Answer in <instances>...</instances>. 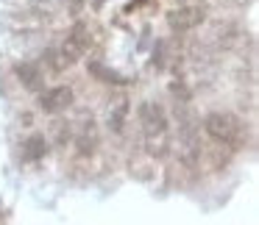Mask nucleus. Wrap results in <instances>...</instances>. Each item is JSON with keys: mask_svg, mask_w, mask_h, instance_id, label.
Segmentation results:
<instances>
[{"mask_svg": "<svg viewBox=\"0 0 259 225\" xmlns=\"http://www.w3.org/2000/svg\"><path fill=\"white\" fill-rule=\"evenodd\" d=\"M70 89H64V86H59V89H51L42 95V108L45 111H59V108H64L70 103Z\"/></svg>", "mask_w": 259, "mask_h": 225, "instance_id": "7ed1b4c3", "label": "nucleus"}, {"mask_svg": "<svg viewBox=\"0 0 259 225\" xmlns=\"http://www.w3.org/2000/svg\"><path fill=\"white\" fill-rule=\"evenodd\" d=\"M201 20H203V14L198 12V9H184V12H176L173 17H170V23H173V28L187 31V28H192V25H198Z\"/></svg>", "mask_w": 259, "mask_h": 225, "instance_id": "20e7f679", "label": "nucleus"}, {"mask_svg": "<svg viewBox=\"0 0 259 225\" xmlns=\"http://www.w3.org/2000/svg\"><path fill=\"white\" fill-rule=\"evenodd\" d=\"M140 120H142V131H145L148 142H156L164 136V131H167V123H164V114L159 111L156 106H151V103H145V106L140 108Z\"/></svg>", "mask_w": 259, "mask_h": 225, "instance_id": "f03ea898", "label": "nucleus"}, {"mask_svg": "<svg viewBox=\"0 0 259 225\" xmlns=\"http://www.w3.org/2000/svg\"><path fill=\"white\" fill-rule=\"evenodd\" d=\"M20 78H25V86H36V81H39V73H36L31 64H23V67H17Z\"/></svg>", "mask_w": 259, "mask_h": 225, "instance_id": "0eeeda50", "label": "nucleus"}, {"mask_svg": "<svg viewBox=\"0 0 259 225\" xmlns=\"http://www.w3.org/2000/svg\"><path fill=\"white\" fill-rule=\"evenodd\" d=\"M203 128H206V134L212 136V139L226 142V145H231V142L240 136V125H237L229 114H212V117H206V125H203Z\"/></svg>", "mask_w": 259, "mask_h": 225, "instance_id": "f257e3e1", "label": "nucleus"}, {"mask_svg": "<svg viewBox=\"0 0 259 225\" xmlns=\"http://www.w3.org/2000/svg\"><path fill=\"white\" fill-rule=\"evenodd\" d=\"M28 150H25V158H31V161H34V158H42L48 153V145H45V139H42V136H34V139L28 142Z\"/></svg>", "mask_w": 259, "mask_h": 225, "instance_id": "39448f33", "label": "nucleus"}, {"mask_svg": "<svg viewBox=\"0 0 259 225\" xmlns=\"http://www.w3.org/2000/svg\"><path fill=\"white\" fill-rule=\"evenodd\" d=\"M92 73H95V75H101V78H106V84H128V81H125L123 75L112 73V70H103L101 64H92Z\"/></svg>", "mask_w": 259, "mask_h": 225, "instance_id": "423d86ee", "label": "nucleus"}]
</instances>
